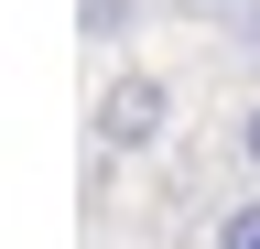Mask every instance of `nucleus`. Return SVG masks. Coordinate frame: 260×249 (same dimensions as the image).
Returning <instances> with one entry per match:
<instances>
[{
	"label": "nucleus",
	"mask_w": 260,
	"mask_h": 249,
	"mask_svg": "<svg viewBox=\"0 0 260 249\" xmlns=\"http://www.w3.org/2000/svg\"><path fill=\"white\" fill-rule=\"evenodd\" d=\"M239 44H260V11H249V22H239Z\"/></svg>",
	"instance_id": "39448f33"
},
{
	"label": "nucleus",
	"mask_w": 260,
	"mask_h": 249,
	"mask_svg": "<svg viewBox=\"0 0 260 249\" xmlns=\"http://www.w3.org/2000/svg\"><path fill=\"white\" fill-rule=\"evenodd\" d=\"M239 163H249V173H260V98H249V109H239Z\"/></svg>",
	"instance_id": "20e7f679"
},
{
	"label": "nucleus",
	"mask_w": 260,
	"mask_h": 249,
	"mask_svg": "<svg viewBox=\"0 0 260 249\" xmlns=\"http://www.w3.org/2000/svg\"><path fill=\"white\" fill-rule=\"evenodd\" d=\"M206 11H249V0H206Z\"/></svg>",
	"instance_id": "423d86ee"
},
{
	"label": "nucleus",
	"mask_w": 260,
	"mask_h": 249,
	"mask_svg": "<svg viewBox=\"0 0 260 249\" xmlns=\"http://www.w3.org/2000/svg\"><path fill=\"white\" fill-rule=\"evenodd\" d=\"M76 22H87V33H130V22H141V0H76Z\"/></svg>",
	"instance_id": "f03ea898"
},
{
	"label": "nucleus",
	"mask_w": 260,
	"mask_h": 249,
	"mask_svg": "<svg viewBox=\"0 0 260 249\" xmlns=\"http://www.w3.org/2000/svg\"><path fill=\"white\" fill-rule=\"evenodd\" d=\"M217 249H260V195H249V206H228V217H217Z\"/></svg>",
	"instance_id": "7ed1b4c3"
},
{
	"label": "nucleus",
	"mask_w": 260,
	"mask_h": 249,
	"mask_svg": "<svg viewBox=\"0 0 260 249\" xmlns=\"http://www.w3.org/2000/svg\"><path fill=\"white\" fill-rule=\"evenodd\" d=\"M162 119H174V87L162 76H109V98H98V141L109 152H152Z\"/></svg>",
	"instance_id": "f257e3e1"
}]
</instances>
